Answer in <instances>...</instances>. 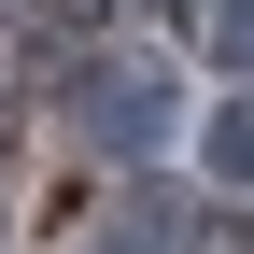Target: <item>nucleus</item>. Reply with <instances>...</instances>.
<instances>
[{"mask_svg":"<svg viewBox=\"0 0 254 254\" xmlns=\"http://www.w3.org/2000/svg\"><path fill=\"white\" fill-rule=\"evenodd\" d=\"M212 155H240V184H254V99H240L226 127H212Z\"/></svg>","mask_w":254,"mask_h":254,"instance_id":"f257e3e1","label":"nucleus"}]
</instances>
